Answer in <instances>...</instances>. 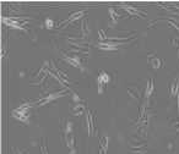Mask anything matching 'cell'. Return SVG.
<instances>
[{
	"label": "cell",
	"instance_id": "6da1fadb",
	"mask_svg": "<svg viewBox=\"0 0 179 154\" xmlns=\"http://www.w3.org/2000/svg\"><path fill=\"white\" fill-rule=\"evenodd\" d=\"M28 108H29V104L26 103V104L21 105L17 109H15L12 111V115L15 116L16 119L23 121V122H28Z\"/></svg>",
	"mask_w": 179,
	"mask_h": 154
},
{
	"label": "cell",
	"instance_id": "7a4b0ae2",
	"mask_svg": "<svg viewBox=\"0 0 179 154\" xmlns=\"http://www.w3.org/2000/svg\"><path fill=\"white\" fill-rule=\"evenodd\" d=\"M108 81H109V75H108L107 72H104V71H101V72H99V76H98V80H97L98 92H99V93L103 91L104 86H105V83H108Z\"/></svg>",
	"mask_w": 179,
	"mask_h": 154
},
{
	"label": "cell",
	"instance_id": "3957f363",
	"mask_svg": "<svg viewBox=\"0 0 179 154\" xmlns=\"http://www.w3.org/2000/svg\"><path fill=\"white\" fill-rule=\"evenodd\" d=\"M123 8H124V10H126L128 12H130L131 15H146V12L145 11H142L141 9H139V8H135L134 5H131V4H128V3H122L120 4Z\"/></svg>",
	"mask_w": 179,
	"mask_h": 154
},
{
	"label": "cell",
	"instance_id": "277c9868",
	"mask_svg": "<svg viewBox=\"0 0 179 154\" xmlns=\"http://www.w3.org/2000/svg\"><path fill=\"white\" fill-rule=\"evenodd\" d=\"M147 61H149V64H150L153 68L162 67V64H163V61H162L160 58H157L155 54H149V55H147Z\"/></svg>",
	"mask_w": 179,
	"mask_h": 154
},
{
	"label": "cell",
	"instance_id": "5b68a950",
	"mask_svg": "<svg viewBox=\"0 0 179 154\" xmlns=\"http://www.w3.org/2000/svg\"><path fill=\"white\" fill-rule=\"evenodd\" d=\"M64 94H65V91H60V92H55V93L48 94L47 97L42 98V99L38 102V104H39V105L46 104V103H48V102H50V100H53V99H55V98H58V97H60V96H64Z\"/></svg>",
	"mask_w": 179,
	"mask_h": 154
},
{
	"label": "cell",
	"instance_id": "8992f818",
	"mask_svg": "<svg viewBox=\"0 0 179 154\" xmlns=\"http://www.w3.org/2000/svg\"><path fill=\"white\" fill-rule=\"evenodd\" d=\"M86 122H87V130H88V135H92L94 131V125H93V116L91 111H87L86 115Z\"/></svg>",
	"mask_w": 179,
	"mask_h": 154
},
{
	"label": "cell",
	"instance_id": "52a82bcc",
	"mask_svg": "<svg viewBox=\"0 0 179 154\" xmlns=\"http://www.w3.org/2000/svg\"><path fill=\"white\" fill-rule=\"evenodd\" d=\"M84 109H85V105H84L81 102L74 103L73 106H71V111L74 113V115H80V114H82V113H84Z\"/></svg>",
	"mask_w": 179,
	"mask_h": 154
},
{
	"label": "cell",
	"instance_id": "ba28073f",
	"mask_svg": "<svg viewBox=\"0 0 179 154\" xmlns=\"http://www.w3.org/2000/svg\"><path fill=\"white\" fill-rule=\"evenodd\" d=\"M65 60L69 62V64H71L73 66H75V67H81V62H80V58L79 56H67L65 55L64 56Z\"/></svg>",
	"mask_w": 179,
	"mask_h": 154
},
{
	"label": "cell",
	"instance_id": "9c48e42d",
	"mask_svg": "<svg viewBox=\"0 0 179 154\" xmlns=\"http://www.w3.org/2000/svg\"><path fill=\"white\" fill-rule=\"evenodd\" d=\"M152 92H153V80L150 78L149 81H147V86H146V92H145V98L146 99H149L150 96L152 94Z\"/></svg>",
	"mask_w": 179,
	"mask_h": 154
},
{
	"label": "cell",
	"instance_id": "30bf717a",
	"mask_svg": "<svg viewBox=\"0 0 179 154\" xmlns=\"http://www.w3.org/2000/svg\"><path fill=\"white\" fill-rule=\"evenodd\" d=\"M178 89H179V78H175V80L172 82V85H170V94L174 96V94L178 92Z\"/></svg>",
	"mask_w": 179,
	"mask_h": 154
},
{
	"label": "cell",
	"instance_id": "8fae6325",
	"mask_svg": "<svg viewBox=\"0 0 179 154\" xmlns=\"http://www.w3.org/2000/svg\"><path fill=\"white\" fill-rule=\"evenodd\" d=\"M84 12H85V11H82V10H81V11H77V12H74V14H73L70 17H69V20L66 21L65 23H67V22H71V21H75V20L79 19L80 16H82V15H84Z\"/></svg>",
	"mask_w": 179,
	"mask_h": 154
},
{
	"label": "cell",
	"instance_id": "7c38bea8",
	"mask_svg": "<svg viewBox=\"0 0 179 154\" xmlns=\"http://www.w3.org/2000/svg\"><path fill=\"white\" fill-rule=\"evenodd\" d=\"M128 91H129L130 96H131V97H134L135 99H139V98H140V92H139V88H136V87H132L131 89L129 88Z\"/></svg>",
	"mask_w": 179,
	"mask_h": 154
},
{
	"label": "cell",
	"instance_id": "4fadbf2b",
	"mask_svg": "<svg viewBox=\"0 0 179 154\" xmlns=\"http://www.w3.org/2000/svg\"><path fill=\"white\" fill-rule=\"evenodd\" d=\"M101 148L107 153V148H108V137H105V136L102 137V139H101Z\"/></svg>",
	"mask_w": 179,
	"mask_h": 154
},
{
	"label": "cell",
	"instance_id": "5bb4252c",
	"mask_svg": "<svg viewBox=\"0 0 179 154\" xmlns=\"http://www.w3.org/2000/svg\"><path fill=\"white\" fill-rule=\"evenodd\" d=\"M109 12H111V16H112V20H113V21H117V19H119V16H120L114 8H109Z\"/></svg>",
	"mask_w": 179,
	"mask_h": 154
},
{
	"label": "cell",
	"instance_id": "9a60e30c",
	"mask_svg": "<svg viewBox=\"0 0 179 154\" xmlns=\"http://www.w3.org/2000/svg\"><path fill=\"white\" fill-rule=\"evenodd\" d=\"M46 26H47L48 28H52V27H53V21L50 19H47L46 20Z\"/></svg>",
	"mask_w": 179,
	"mask_h": 154
},
{
	"label": "cell",
	"instance_id": "2e32d148",
	"mask_svg": "<svg viewBox=\"0 0 179 154\" xmlns=\"http://www.w3.org/2000/svg\"><path fill=\"white\" fill-rule=\"evenodd\" d=\"M14 154H26V152H22V150H20L17 148H15L14 149Z\"/></svg>",
	"mask_w": 179,
	"mask_h": 154
},
{
	"label": "cell",
	"instance_id": "e0dca14e",
	"mask_svg": "<svg viewBox=\"0 0 179 154\" xmlns=\"http://www.w3.org/2000/svg\"><path fill=\"white\" fill-rule=\"evenodd\" d=\"M41 150H42V154H48L46 145H42V147H41Z\"/></svg>",
	"mask_w": 179,
	"mask_h": 154
}]
</instances>
